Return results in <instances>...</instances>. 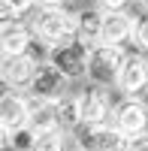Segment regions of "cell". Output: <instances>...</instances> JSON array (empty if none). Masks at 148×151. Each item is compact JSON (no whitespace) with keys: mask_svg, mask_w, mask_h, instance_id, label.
I'll use <instances>...</instances> for the list:
<instances>
[{"mask_svg":"<svg viewBox=\"0 0 148 151\" xmlns=\"http://www.w3.org/2000/svg\"><path fill=\"white\" fill-rule=\"evenodd\" d=\"M30 121V109H27V97L21 91H12L6 88V94L0 97V127H3V136L15 133L21 127H27Z\"/></svg>","mask_w":148,"mask_h":151,"instance_id":"obj_8","label":"cell"},{"mask_svg":"<svg viewBox=\"0 0 148 151\" xmlns=\"http://www.w3.org/2000/svg\"><path fill=\"white\" fill-rule=\"evenodd\" d=\"M76 36L85 45H97L103 36V9L100 6H85L76 12Z\"/></svg>","mask_w":148,"mask_h":151,"instance_id":"obj_14","label":"cell"},{"mask_svg":"<svg viewBox=\"0 0 148 151\" xmlns=\"http://www.w3.org/2000/svg\"><path fill=\"white\" fill-rule=\"evenodd\" d=\"M36 139H40V133L27 124V127H21V130H15V133L3 136V145H6V148H15V151H33V148H36Z\"/></svg>","mask_w":148,"mask_h":151,"instance_id":"obj_16","label":"cell"},{"mask_svg":"<svg viewBox=\"0 0 148 151\" xmlns=\"http://www.w3.org/2000/svg\"><path fill=\"white\" fill-rule=\"evenodd\" d=\"M115 88L124 97H142L148 91V58L142 55H127L124 67L118 73V82Z\"/></svg>","mask_w":148,"mask_h":151,"instance_id":"obj_7","label":"cell"},{"mask_svg":"<svg viewBox=\"0 0 148 151\" xmlns=\"http://www.w3.org/2000/svg\"><path fill=\"white\" fill-rule=\"evenodd\" d=\"M27 109H30V127L36 133H48V130H60V121H57V103L55 100H45V97H36L27 94Z\"/></svg>","mask_w":148,"mask_h":151,"instance_id":"obj_13","label":"cell"},{"mask_svg":"<svg viewBox=\"0 0 148 151\" xmlns=\"http://www.w3.org/2000/svg\"><path fill=\"white\" fill-rule=\"evenodd\" d=\"M130 151H148V133H139L130 139Z\"/></svg>","mask_w":148,"mask_h":151,"instance_id":"obj_21","label":"cell"},{"mask_svg":"<svg viewBox=\"0 0 148 151\" xmlns=\"http://www.w3.org/2000/svg\"><path fill=\"white\" fill-rule=\"evenodd\" d=\"M97 6H100L103 12H118V9H127L130 0H94Z\"/></svg>","mask_w":148,"mask_h":151,"instance_id":"obj_20","label":"cell"},{"mask_svg":"<svg viewBox=\"0 0 148 151\" xmlns=\"http://www.w3.org/2000/svg\"><path fill=\"white\" fill-rule=\"evenodd\" d=\"M112 124L124 130L130 139L139 133H148V106L142 103V97H121L112 109Z\"/></svg>","mask_w":148,"mask_h":151,"instance_id":"obj_5","label":"cell"},{"mask_svg":"<svg viewBox=\"0 0 148 151\" xmlns=\"http://www.w3.org/2000/svg\"><path fill=\"white\" fill-rule=\"evenodd\" d=\"M40 6H64V0H36Z\"/></svg>","mask_w":148,"mask_h":151,"instance_id":"obj_22","label":"cell"},{"mask_svg":"<svg viewBox=\"0 0 148 151\" xmlns=\"http://www.w3.org/2000/svg\"><path fill=\"white\" fill-rule=\"evenodd\" d=\"M33 36L48 48L76 40V15H70L64 6H40V12L30 18Z\"/></svg>","mask_w":148,"mask_h":151,"instance_id":"obj_1","label":"cell"},{"mask_svg":"<svg viewBox=\"0 0 148 151\" xmlns=\"http://www.w3.org/2000/svg\"><path fill=\"white\" fill-rule=\"evenodd\" d=\"M82 121L85 124H109L112 121V100L103 94L100 85L88 88V91H82Z\"/></svg>","mask_w":148,"mask_h":151,"instance_id":"obj_10","label":"cell"},{"mask_svg":"<svg viewBox=\"0 0 148 151\" xmlns=\"http://www.w3.org/2000/svg\"><path fill=\"white\" fill-rule=\"evenodd\" d=\"M30 40H33V27L21 24L18 18L3 21V30H0V52H3V58L24 55L30 48Z\"/></svg>","mask_w":148,"mask_h":151,"instance_id":"obj_11","label":"cell"},{"mask_svg":"<svg viewBox=\"0 0 148 151\" xmlns=\"http://www.w3.org/2000/svg\"><path fill=\"white\" fill-rule=\"evenodd\" d=\"M130 42L136 45L139 52H148V12L136 18V24H133V40Z\"/></svg>","mask_w":148,"mask_h":151,"instance_id":"obj_19","label":"cell"},{"mask_svg":"<svg viewBox=\"0 0 148 151\" xmlns=\"http://www.w3.org/2000/svg\"><path fill=\"white\" fill-rule=\"evenodd\" d=\"M88 55H91V45H85L76 36L70 42L48 48V64H55L67 79H82V76H88Z\"/></svg>","mask_w":148,"mask_h":151,"instance_id":"obj_4","label":"cell"},{"mask_svg":"<svg viewBox=\"0 0 148 151\" xmlns=\"http://www.w3.org/2000/svg\"><path fill=\"white\" fill-rule=\"evenodd\" d=\"M55 103H57V121H60V130L73 133L79 124H85V121H82V97H79V94H64L60 100H55Z\"/></svg>","mask_w":148,"mask_h":151,"instance_id":"obj_15","label":"cell"},{"mask_svg":"<svg viewBox=\"0 0 148 151\" xmlns=\"http://www.w3.org/2000/svg\"><path fill=\"white\" fill-rule=\"evenodd\" d=\"M0 6H3V21H9V18L27 15V12L36 6V0H0Z\"/></svg>","mask_w":148,"mask_h":151,"instance_id":"obj_18","label":"cell"},{"mask_svg":"<svg viewBox=\"0 0 148 151\" xmlns=\"http://www.w3.org/2000/svg\"><path fill=\"white\" fill-rule=\"evenodd\" d=\"M139 3H148V0H139Z\"/></svg>","mask_w":148,"mask_h":151,"instance_id":"obj_23","label":"cell"},{"mask_svg":"<svg viewBox=\"0 0 148 151\" xmlns=\"http://www.w3.org/2000/svg\"><path fill=\"white\" fill-rule=\"evenodd\" d=\"M67 76L60 73L55 64H40V70H36V76H33V82H30V88H27V94H36V97H45V100H60L67 94Z\"/></svg>","mask_w":148,"mask_h":151,"instance_id":"obj_9","label":"cell"},{"mask_svg":"<svg viewBox=\"0 0 148 151\" xmlns=\"http://www.w3.org/2000/svg\"><path fill=\"white\" fill-rule=\"evenodd\" d=\"M76 151H130V136L109 124H79L73 130Z\"/></svg>","mask_w":148,"mask_h":151,"instance_id":"obj_2","label":"cell"},{"mask_svg":"<svg viewBox=\"0 0 148 151\" xmlns=\"http://www.w3.org/2000/svg\"><path fill=\"white\" fill-rule=\"evenodd\" d=\"M133 24H136V18H133L127 9L103 12V36H100V42H106V45H124L127 40H133Z\"/></svg>","mask_w":148,"mask_h":151,"instance_id":"obj_12","label":"cell"},{"mask_svg":"<svg viewBox=\"0 0 148 151\" xmlns=\"http://www.w3.org/2000/svg\"><path fill=\"white\" fill-rule=\"evenodd\" d=\"M36 70H40V60H36L30 52L15 55V58H3L0 64V76H3V85L12 88V91H27Z\"/></svg>","mask_w":148,"mask_h":151,"instance_id":"obj_6","label":"cell"},{"mask_svg":"<svg viewBox=\"0 0 148 151\" xmlns=\"http://www.w3.org/2000/svg\"><path fill=\"white\" fill-rule=\"evenodd\" d=\"M67 130H48V133H40L36 139V148L33 151H67Z\"/></svg>","mask_w":148,"mask_h":151,"instance_id":"obj_17","label":"cell"},{"mask_svg":"<svg viewBox=\"0 0 148 151\" xmlns=\"http://www.w3.org/2000/svg\"><path fill=\"white\" fill-rule=\"evenodd\" d=\"M124 48L121 45H106V42H97L91 45V55H88V79L100 88H112L118 82V73L124 67Z\"/></svg>","mask_w":148,"mask_h":151,"instance_id":"obj_3","label":"cell"}]
</instances>
